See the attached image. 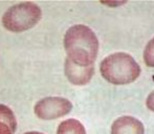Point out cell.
Instances as JSON below:
<instances>
[{"label": "cell", "instance_id": "6", "mask_svg": "<svg viewBox=\"0 0 154 134\" xmlns=\"http://www.w3.org/2000/svg\"><path fill=\"white\" fill-rule=\"evenodd\" d=\"M111 134H145V128L133 116H121L112 124Z\"/></svg>", "mask_w": 154, "mask_h": 134}, {"label": "cell", "instance_id": "9", "mask_svg": "<svg viewBox=\"0 0 154 134\" xmlns=\"http://www.w3.org/2000/svg\"><path fill=\"white\" fill-rule=\"evenodd\" d=\"M144 61L147 66L154 67V37L148 42L144 50Z\"/></svg>", "mask_w": 154, "mask_h": 134}, {"label": "cell", "instance_id": "3", "mask_svg": "<svg viewBox=\"0 0 154 134\" xmlns=\"http://www.w3.org/2000/svg\"><path fill=\"white\" fill-rule=\"evenodd\" d=\"M42 11L34 2H21L11 6L2 16V24L8 31L20 33L34 27L40 21Z\"/></svg>", "mask_w": 154, "mask_h": 134}, {"label": "cell", "instance_id": "8", "mask_svg": "<svg viewBox=\"0 0 154 134\" xmlns=\"http://www.w3.org/2000/svg\"><path fill=\"white\" fill-rule=\"evenodd\" d=\"M0 123L6 124L13 132H15L17 129V120L14 112L12 111L10 107L6 105L0 104Z\"/></svg>", "mask_w": 154, "mask_h": 134}, {"label": "cell", "instance_id": "10", "mask_svg": "<svg viewBox=\"0 0 154 134\" xmlns=\"http://www.w3.org/2000/svg\"><path fill=\"white\" fill-rule=\"evenodd\" d=\"M146 105H147V107H148L149 110H151V111L154 112V90L151 92L150 94H149L148 98H147Z\"/></svg>", "mask_w": 154, "mask_h": 134}, {"label": "cell", "instance_id": "11", "mask_svg": "<svg viewBox=\"0 0 154 134\" xmlns=\"http://www.w3.org/2000/svg\"><path fill=\"white\" fill-rule=\"evenodd\" d=\"M12 129L4 123H0V134H13Z\"/></svg>", "mask_w": 154, "mask_h": 134}, {"label": "cell", "instance_id": "4", "mask_svg": "<svg viewBox=\"0 0 154 134\" xmlns=\"http://www.w3.org/2000/svg\"><path fill=\"white\" fill-rule=\"evenodd\" d=\"M72 109L69 100L61 96H48L38 101L35 105V114L41 120H49L62 117Z\"/></svg>", "mask_w": 154, "mask_h": 134}, {"label": "cell", "instance_id": "1", "mask_svg": "<svg viewBox=\"0 0 154 134\" xmlns=\"http://www.w3.org/2000/svg\"><path fill=\"white\" fill-rule=\"evenodd\" d=\"M64 48L69 60L79 65L91 66L99 51V40L88 26L77 24L67 29Z\"/></svg>", "mask_w": 154, "mask_h": 134}, {"label": "cell", "instance_id": "7", "mask_svg": "<svg viewBox=\"0 0 154 134\" xmlns=\"http://www.w3.org/2000/svg\"><path fill=\"white\" fill-rule=\"evenodd\" d=\"M57 134H86L83 124L75 118L63 120L59 125Z\"/></svg>", "mask_w": 154, "mask_h": 134}, {"label": "cell", "instance_id": "12", "mask_svg": "<svg viewBox=\"0 0 154 134\" xmlns=\"http://www.w3.org/2000/svg\"><path fill=\"white\" fill-rule=\"evenodd\" d=\"M102 3L107 4V5H111V6H113V5H121V4L125 3V2H102Z\"/></svg>", "mask_w": 154, "mask_h": 134}, {"label": "cell", "instance_id": "2", "mask_svg": "<svg viewBox=\"0 0 154 134\" xmlns=\"http://www.w3.org/2000/svg\"><path fill=\"white\" fill-rule=\"evenodd\" d=\"M101 75L113 85H127L140 75V67L130 55L116 53L106 57L100 65Z\"/></svg>", "mask_w": 154, "mask_h": 134}, {"label": "cell", "instance_id": "13", "mask_svg": "<svg viewBox=\"0 0 154 134\" xmlns=\"http://www.w3.org/2000/svg\"><path fill=\"white\" fill-rule=\"evenodd\" d=\"M24 134H44V133L38 132V131H29V132H25Z\"/></svg>", "mask_w": 154, "mask_h": 134}, {"label": "cell", "instance_id": "5", "mask_svg": "<svg viewBox=\"0 0 154 134\" xmlns=\"http://www.w3.org/2000/svg\"><path fill=\"white\" fill-rule=\"evenodd\" d=\"M65 75L68 79L71 84L77 86L86 85L92 79V75L94 73L93 65L91 66H83L75 63L68 58H66L64 64Z\"/></svg>", "mask_w": 154, "mask_h": 134}]
</instances>
